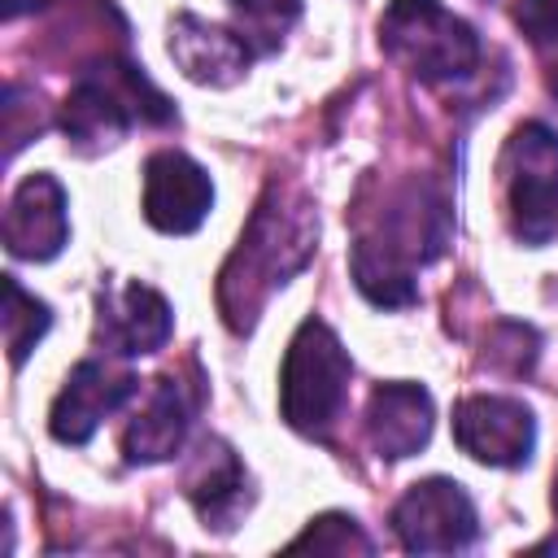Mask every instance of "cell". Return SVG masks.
Returning a JSON list of instances; mask_svg holds the SVG:
<instances>
[{
	"mask_svg": "<svg viewBox=\"0 0 558 558\" xmlns=\"http://www.w3.org/2000/svg\"><path fill=\"white\" fill-rule=\"evenodd\" d=\"M314 235H318L314 205L301 192L270 183L266 196L257 201L235 253L227 257V266L218 275V310L231 331H248L257 323L270 292L283 288L310 262Z\"/></svg>",
	"mask_w": 558,
	"mask_h": 558,
	"instance_id": "cell-1",
	"label": "cell"
},
{
	"mask_svg": "<svg viewBox=\"0 0 558 558\" xmlns=\"http://www.w3.org/2000/svg\"><path fill=\"white\" fill-rule=\"evenodd\" d=\"M449 209L418 183H405L388 196V209L353 244V279L371 305L401 310L418 296L414 266L432 262L445 248Z\"/></svg>",
	"mask_w": 558,
	"mask_h": 558,
	"instance_id": "cell-2",
	"label": "cell"
},
{
	"mask_svg": "<svg viewBox=\"0 0 558 558\" xmlns=\"http://www.w3.org/2000/svg\"><path fill=\"white\" fill-rule=\"evenodd\" d=\"M174 105L153 87V78L126 61H96L78 74L61 105V131L83 148H113L135 122H170Z\"/></svg>",
	"mask_w": 558,
	"mask_h": 558,
	"instance_id": "cell-3",
	"label": "cell"
},
{
	"mask_svg": "<svg viewBox=\"0 0 558 558\" xmlns=\"http://www.w3.org/2000/svg\"><path fill=\"white\" fill-rule=\"evenodd\" d=\"M349 375L353 362L340 344V336L323 323V318H305L283 353V371H279V410L283 423L301 436L323 440L349 397Z\"/></svg>",
	"mask_w": 558,
	"mask_h": 558,
	"instance_id": "cell-4",
	"label": "cell"
},
{
	"mask_svg": "<svg viewBox=\"0 0 558 558\" xmlns=\"http://www.w3.org/2000/svg\"><path fill=\"white\" fill-rule=\"evenodd\" d=\"M384 52L423 83H449L475 70L480 39L440 0H388L379 17Z\"/></svg>",
	"mask_w": 558,
	"mask_h": 558,
	"instance_id": "cell-5",
	"label": "cell"
},
{
	"mask_svg": "<svg viewBox=\"0 0 558 558\" xmlns=\"http://www.w3.org/2000/svg\"><path fill=\"white\" fill-rule=\"evenodd\" d=\"M510 231L541 248L558 231V135L545 122H523L501 153Z\"/></svg>",
	"mask_w": 558,
	"mask_h": 558,
	"instance_id": "cell-6",
	"label": "cell"
},
{
	"mask_svg": "<svg viewBox=\"0 0 558 558\" xmlns=\"http://www.w3.org/2000/svg\"><path fill=\"white\" fill-rule=\"evenodd\" d=\"M392 532L410 554H453L480 536L475 501L449 475H427L392 506Z\"/></svg>",
	"mask_w": 558,
	"mask_h": 558,
	"instance_id": "cell-7",
	"label": "cell"
},
{
	"mask_svg": "<svg viewBox=\"0 0 558 558\" xmlns=\"http://www.w3.org/2000/svg\"><path fill=\"white\" fill-rule=\"evenodd\" d=\"M453 440L484 466H523L536 449V418L514 397L475 392L453 405Z\"/></svg>",
	"mask_w": 558,
	"mask_h": 558,
	"instance_id": "cell-8",
	"label": "cell"
},
{
	"mask_svg": "<svg viewBox=\"0 0 558 558\" xmlns=\"http://www.w3.org/2000/svg\"><path fill=\"white\" fill-rule=\"evenodd\" d=\"M135 392H140V379L126 366H113V362H100V357H83L70 371V379L61 384L57 401H52L48 432L61 445H87L96 436V427L113 410H122Z\"/></svg>",
	"mask_w": 558,
	"mask_h": 558,
	"instance_id": "cell-9",
	"label": "cell"
},
{
	"mask_svg": "<svg viewBox=\"0 0 558 558\" xmlns=\"http://www.w3.org/2000/svg\"><path fill=\"white\" fill-rule=\"evenodd\" d=\"M174 331L170 301L148 283H109L96 292V344L113 357L157 353Z\"/></svg>",
	"mask_w": 558,
	"mask_h": 558,
	"instance_id": "cell-10",
	"label": "cell"
},
{
	"mask_svg": "<svg viewBox=\"0 0 558 558\" xmlns=\"http://www.w3.org/2000/svg\"><path fill=\"white\" fill-rule=\"evenodd\" d=\"M214 209L209 174L179 148H161L144 161V218L166 235H192Z\"/></svg>",
	"mask_w": 558,
	"mask_h": 558,
	"instance_id": "cell-11",
	"label": "cell"
},
{
	"mask_svg": "<svg viewBox=\"0 0 558 558\" xmlns=\"http://www.w3.org/2000/svg\"><path fill=\"white\" fill-rule=\"evenodd\" d=\"M70 240L65 187L52 174H31L17 183L4 214V244L22 262H52Z\"/></svg>",
	"mask_w": 558,
	"mask_h": 558,
	"instance_id": "cell-12",
	"label": "cell"
},
{
	"mask_svg": "<svg viewBox=\"0 0 558 558\" xmlns=\"http://www.w3.org/2000/svg\"><path fill=\"white\" fill-rule=\"evenodd\" d=\"M253 44L218 22H205L196 13H179L170 26V57L174 65L205 87H231L253 65Z\"/></svg>",
	"mask_w": 558,
	"mask_h": 558,
	"instance_id": "cell-13",
	"label": "cell"
},
{
	"mask_svg": "<svg viewBox=\"0 0 558 558\" xmlns=\"http://www.w3.org/2000/svg\"><path fill=\"white\" fill-rule=\"evenodd\" d=\"M432 423H436V405L423 384H410V379L379 384L366 401V440L388 462L414 458L427 445Z\"/></svg>",
	"mask_w": 558,
	"mask_h": 558,
	"instance_id": "cell-14",
	"label": "cell"
},
{
	"mask_svg": "<svg viewBox=\"0 0 558 558\" xmlns=\"http://www.w3.org/2000/svg\"><path fill=\"white\" fill-rule=\"evenodd\" d=\"M192 414H196V401H192V392H187V384L179 375L153 379L148 401L126 423V436H122L126 462L153 466V462L174 458L179 445H183V436H187V427H192Z\"/></svg>",
	"mask_w": 558,
	"mask_h": 558,
	"instance_id": "cell-15",
	"label": "cell"
},
{
	"mask_svg": "<svg viewBox=\"0 0 558 558\" xmlns=\"http://www.w3.org/2000/svg\"><path fill=\"white\" fill-rule=\"evenodd\" d=\"M187 501L205 519V527H235V514L248 501V475L222 440H205L187 471Z\"/></svg>",
	"mask_w": 558,
	"mask_h": 558,
	"instance_id": "cell-16",
	"label": "cell"
},
{
	"mask_svg": "<svg viewBox=\"0 0 558 558\" xmlns=\"http://www.w3.org/2000/svg\"><path fill=\"white\" fill-rule=\"evenodd\" d=\"M52 327V310L31 296L13 275L4 279V344H9V362L22 366L26 353L44 340V331Z\"/></svg>",
	"mask_w": 558,
	"mask_h": 558,
	"instance_id": "cell-17",
	"label": "cell"
},
{
	"mask_svg": "<svg viewBox=\"0 0 558 558\" xmlns=\"http://www.w3.org/2000/svg\"><path fill=\"white\" fill-rule=\"evenodd\" d=\"M288 549H292V554H296V549H314V554H371V549H375V541L357 527V519H353V514L331 510V514L310 519V527H305Z\"/></svg>",
	"mask_w": 558,
	"mask_h": 558,
	"instance_id": "cell-18",
	"label": "cell"
},
{
	"mask_svg": "<svg viewBox=\"0 0 558 558\" xmlns=\"http://www.w3.org/2000/svg\"><path fill=\"white\" fill-rule=\"evenodd\" d=\"M231 9L244 22V39L262 35V48H275L279 35L292 26V17L301 13V0H231ZM253 44V39H248Z\"/></svg>",
	"mask_w": 558,
	"mask_h": 558,
	"instance_id": "cell-19",
	"label": "cell"
},
{
	"mask_svg": "<svg viewBox=\"0 0 558 558\" xmlns=\"http://www.w3.org/2000/svg\"><path fill=\"white\" fill-rule=\"evenodd\" d=\"M514 22L532 44H558V0H519Z\"/></svg>",
	"mask_w": 558,
	"mask_h": 558,
	"instance_id": "cell-20",
	"label": "cell"
},
{
	"mask_svg": "<svg viewBox=\"0 0 558 558\" xmlns=\"http://www.w3.org/2000/svg\"><path fill=\"white\" fill-rule=\"evenodd\" d=\"M52 0H4V17L13 22V17H26V13H35V9H48Z\"/></svg>",
	"mask_w": 558,
	"mask_h": 558,
	"instance_id": "cell-21",
	"label": "cell"
},
{
	"mask_svg": "<svg viewBox=\"0 0 558 558\" xmlns=\"http://www.w3.org/2000/svg\"><path fill=\"white\" fill-rule=\"evenodd\" d=\"M549 92H554V96H558V65H554V70H549Z\"/></svg>",
	"mask_w": 558,
	"mask_h": 558,
	"instance_id": "cell-22",
	"label": "cell"
},
{
	"mask_svg": "<svg viewBox=\"0 0 558 558\" xmlns=\"http://www.w3.org/2000/svg\"><path fill=\"white\" fill-rule=\"evenodd\" d=\"M554 514H558V475H554Z\"/></svg>",
	"mask_w": 558,
	"mask_h": 558,
	"instance_id": "cell-23",
	"label": "cell"
}]
</instances>
